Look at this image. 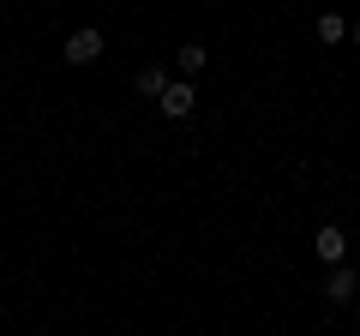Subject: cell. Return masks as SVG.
Segmentation results:
<instances>
[{
    "label": "cell",
    "mask_w": 360,
    "mask_h": 336,
    "mask_svg": "<svg viewBox=\"0 0 360 336\" xmlns=\"http://www.w3.org/2000/svg\"><path fill=\"white\" fill-rule=\"evenodd\" d=\"M103 49H108V42H103V30H96V25H84V30H72V37H66V49H60V54H66L72 66H90Z\"/></svg>",
    "instance_id": "6da1fadb"
},
{
    "label": "cell",
    "mask_w": 360,
    "mask_h": 336,
    "mask_svg": "<svg viewBox=\"0 0 360 336\" xmlns=\"http://www.w3.org/2000/svg\"><path fill=\"white\" fill-rule=\"evenodd\" d=\"M168 84H174V78H168V66H139V91H144V96H162Z\"/></svg>",
    "instance_id": "5b68a950"
},
{
    "label": "cell",
    "mask_w": 360,
    "mask_h": 336,
    "mask_svg": "<svg viewBox=\"0 0 360 336\" xmlns=\"http://www.w3.org/2000/svg\"><path fill=\"white\" fill-rule=\"evenodd\" d=\"M312 246H319V259H324V264H342V259H348V234L336 228V222H324Z\"/></svg>",
    "instance_id": "3957f363"
},
{
    "label": "cell",
    "mask_w": 360,
    "mask_h": 336,
    "mask_svg": "<svg viewBox=\"0 0 360 336\" xmlns=\"http://www.w3.org/2000/svg\"><path fill=\"white\" fill-rule=\"evenodd\" d=\"M354 288H360V283H354V271H330V283H324V295H330L336 306H348V300H354Z\"/></svg>",
    "instance_id": "277c9868"
},
{
    "label": "cell",
    "mask_w": 360,
    "mask_h": 336,
    "mask_svg": "<svg viewBox=\"0 0 360 336\" xmlns=\"http://www.w3.org/2000/svg\"><path fill=\"white\" fill-rule=\"evenodd\" d=\"M174 66H180L186 78H198V72H205V42H186V49L174 54Z\"/></svg>",
    "instance_id": "8992f818"
},
{
    "label": "cell",
    "mask_w": 360,
    "mask_h": 336,
    "mask_svg": "<svg viewBox=\"0 0 360 336\" xmlns=\"http://www.w3.org/2000/svg\"><path fill=\"white\" fill-rule=\"evenodd\" d=\"M354 49H360V25H354Z\"/></svg>",
    "instance_id": "ba28073f"
},
{
    "label": "cell",
    "mask_w": 360,
    "mask_h": 336,
    "mask_svg": "<svg viewBox=\"0 0 360 336\" xmlns=\"http://www.w3.org/2000/svg\"><path fill=\"white\" fill-rule=\"evenodd\" d=\"M342 37H348V25H342L336 13H324V18H319V42H342Z\"/></svg>",
    "instance_id": "52a82bcc"
},
{
    "label": "cell",
    "mask_w": 360,
    "mask_h": 336,
    "mask_svg": "<svg viewBox=\"0 0 360 336\" xmlns=\"http://www.w3.org/2000/svg\"><path fill=\"white\" fill-rule=\"evenodd\" d=\"M193 103H198V91H193V78H174V84H168L162 96H156V108H162L168 120H186V115H193Z\"/></svg>",
    "instance_id": "7a4b0ae2"
}]
</instances>
